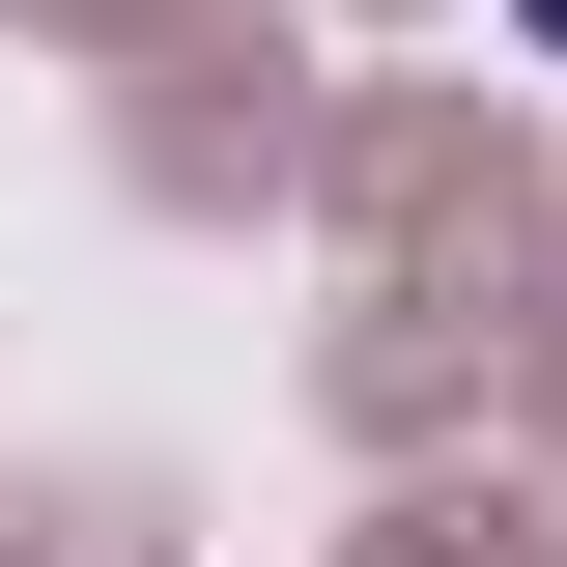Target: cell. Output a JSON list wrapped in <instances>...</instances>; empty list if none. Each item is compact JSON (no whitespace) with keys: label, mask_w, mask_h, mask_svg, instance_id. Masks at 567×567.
<instances>
[{"label":"cell","mask_w":567,"mask_h":567,"mask_svg":"<svg viewBox=\"0 0 567 567\" xmlns=\"http://www.w3.org/2000/svg\"><path fill=\"white\" fill-rule=\"evenodd\" d=\"M511 29H567V0H511Z\"/></svg>","instance_id":"cell-1"}]
</instances>
